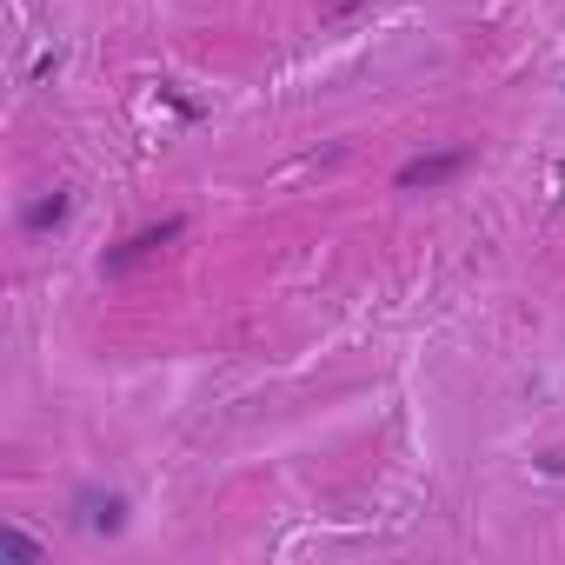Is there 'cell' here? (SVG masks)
I'll list each match as a JSON object with an SVG mask.
<instances>
[{
    "label": "cell",
    "instance_id": "obj_3",
    "mask_svg": "<svg viewBox=\"0 0 565 565\" xmlns=\"http://www.w3.org/2000/svg\"><path fill=\"white\" fill-rule=\"evenodd\" d=\"M67 207H73L67 193H60V200H40V207L27 213V226H60V220H67Z\"/></svg>",
    "mask_w": 565,
    "mask_h": 565
},
{
    "label": "cell",
    "instance_id": "obj_1",
    "mask_svg": "<svg viewBox=\"0 0 565 565\" xmlns=\"http://www.w3.org/2000/svg\"><path fill=\"white\" fill-rule=\"evenodd\" d=\"M466 167V153H439V160H413V167H399V187H439Z\"/></svg>",
    "mask_w": 565,
    "mask_h": 565
},
{
    "label": "cell",
    "instance_id": "obj_2",
    "mask_svg": "<svg viewBox=\"0 0 565 565\" xmlns=\"http://www.w3.org/2000/svg\"><path fill=\"white\" fill-rule=\"evenodd\" d=\"M80 506H87L80 519H87L94 532H120V526H127V499H120V493H87Z\"/></svg>",
    "mask_w": 565,
    "mask_h": 565
}]
</instances>
